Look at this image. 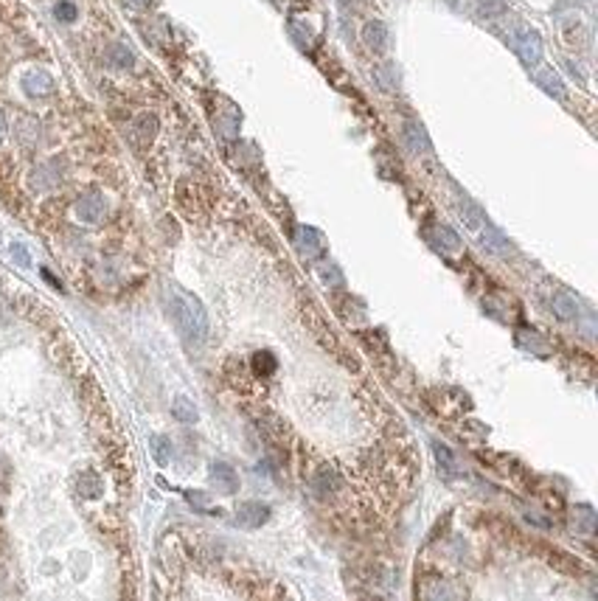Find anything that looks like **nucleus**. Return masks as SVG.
Here are the masks:
<instances>
[{"label": "nucleus", "mask_w": 598, "mask_h": 601, "mask_svg": "<svg viewBox=\"0 0 598 601\" xmlns=\"http://www.w3.org/2000/svg\"><path fill=\"white\" fill-rule=\"evenodd\" d=\"M169 312H172V320L177 323V329L189 346H200L208 337V312H205L203 300L194 298L191 293L172 287L169 290Z\"/></svg>", "instance_id": "nucleus-1"}, {"label": "nucleus", "mask_w": 598, "mask_h": 601, "mask_svg": "<svg viewBox=\"0 0 598 601\" xmlns=\"http://www.w3.org/2000/svg\"><path fill=\"white\" fill-rule=\"evenodd\" d=\"M511 45H514L517 56H520L528 68L540 65V59H542V37H540V31H537V28H531V25L520 23V25L511 31Z\"/></svg>", "instance_id": "nucleus-2"}, {"label": "nucleus", "mask_w": 598, "mask_h": 601, "mask_svg": "<svg viewBox=\"0 0 598 601\" xmlns=\"http://www.w3.org/2000/svg\"><path fill=\"white\" fill-rule=\"evenodd\" d=\"M73 214H76V220H82L87 225H98L104 220V214H107V203H104V197L98 191H90V194L76 200Z\"/></svg>", "instance_id": "nucleus-3"}, {"label": "nucleus", "mask_w": 598, "mask_h": 601, "mask_svg": "<svg viewBox=\"0 0 598 601\" xmlns=\"http://www.w3.org/2000/svg\"><path fill=\"white\" fill-rule=\"evenodd\" d=\"M293 242H295L298 253L306 259V262H317V259L323 256V251H326L323 236H320L314 228H298V231H295V236H293Z\"/></svg>", "instance_id": "nucleus-4"}, {"label": "nucleus", "mask_w": 598, "mask_h": 601, "mask_svg": "<svg viewBox=\"0 0 598 601\" xmlns=\"http://www.w3.org/2000/svg\"><path fill=\"white\" fill-rule=\"evenodd\" d=\"M270 520V506L259 503V500H248L236 509V523L245 529H262Z\"/></svg>", "instance_id": "nucleus-5"}, {"label": "nucleus", "mask_w": 598, "mask_h": 601, "mask_svg": "<svg viewBox=\"0 0 598 601\" xmlns=\"http://www.w3.org/2000/svg\"><path fill=\"white\" fill-rule=\"evenodd\" d=\"M551 309H554V315H556L559 320H576V317L582 315V303H579V298H576L571 290H565V287H559V290L554 293Z\"/></svg>", "instance_id": "nucleus-6"}, {"label": "nucleus", "mask_w": 598, "mask_h": 601, "mask_svg": "<svg viewBox=\"0 0 598 601\" xmlns=\"http://www.w3.org/2000/svg\"><path fill=\"white\" fill-rule=\"evenodd\" d=\"M424 236H427V242H430L433 248H438V251H444V253L461 251V236H458L450 225H433V228L424 231Z\"/></svg>", "instance_id": "nucleus-7"}, {"label": "nucleus", "mask_w": 598, "mask_h": 601, "mask_svg": "<svg viewBox=\"0 0 598 601\" xmlns=\"http://www.w3.org/2000/svg\"><path fill=\"white\" fill-rule=\"evenodd\" d=\"M23 90H25L31 99L51 96V93H53V79H51L45 70H28V73L23 76Z\"/></svg>", "instance_id": "nucleus-8"}, {"label": "nucleus", "mask_w": 598, "mask_h": 601, "mask_svg": "<svg viewBox=\"0 0 598 601\" xmlns=\"http://www.w3.org/2000/svg\"><path fill=\"white\" fill-rule=\"evenodd\" d=\"M362 42H365V48L374 51V53L385 51V45H388V25H385L382 20H368V23L362 25Z\"/></svg>", "instance_id": "nucleus-9"}, {"label": "nucleus", "mask_w": 598, "mask_h": 601, "mask_svg": "<svg viewBox=\"0 0 598 601\" xmlns=\"http://www.w3.org/2000/svg\"><path fill=\"white\" fill-rule=\"evenodd\" d=\"M312 486H314L317 495H331V492H337V489H340V475H337V469H334L331 464L317 467V472L312 475Z\"/></svg>", "instance_id": "nucleus-10"}, {"label": "nucleus", "mask_w": 598, "mask_h": 601, "mask_svg": "<svg viewBox=\"0 0 598 601\" xmlns=\"http://www.w3.org/2000/svg\"><path fill=\"white\" fill-rule=\"evenodd\" d=\"M405 141H407V146H410L416 155H427V152H433V144H430V138H427L424 127H421V124H416V121H407V124H405Z\"/></svg>", "instance_id": "nucleus-11"}, {"label": "nucleus", "mask_w": 598, "mask_h": 601, "mask_svg": "<svg viewBox=\"0 0 598 601\" xmlns=\"http://www.w3.org/2000/svg\"><path fill=\"white\" fill-rule=\"evenodd\" d=\"M211 481H214L222 492H228V495H234V492L239 489V478H236L234 467H228V464H222V461H214V464H211Z\"/></svg>", "instance_id": "nucleus-12"}, {"label": "nucleus", "mask_w": 598, "mask_h": 601, "mask_svg": "<svg viewBox=\"0 0 598 601\" xmlns=\"http://www.w3.org/2000/svg\"><path fill=\"white\" fill-rule=\"evenodd\" d=\"M132 129H135L138 144H141V146H146V144H152V141H155V135H158V118H155L152 113H144V115H138V118H135Z\"/></svg>", "instance_id": "nucleus-13"}, {"label": "nucleus", "mask_w": 598, "mask_h": 601, "mask_svg": "<svg viewBox=\"0 0 598 601\" xmlns=\"http://www.w3.org/2000/svg\"><path fill=\"white\" fill-rule=\"evenodd\" d=\"M534 79H537V84H540L545 93H551V96H556V99H565V84H562V79H559V73H556V70H551V68H540Z\"/></svg>", "instance_id": "nucleus-14"}, {"label": "nucleus", "mask_w": 598, "mask_h": 601, "mask_svg": "<svg viewBox=\"0 0 598 601\" xmlns=\"http://www.w3.org/2000/svg\"><path fill=\"white\" fill-rule=\"evenodd\" d=\"M317 276H320V281H323L326 287H331V290H343V287H345V276L340 273V267H337L334 262H320V265H317Z\"/></svg>", "instance_id": "nucleus-15"}, {"label": "nucleus", "mask_w": 598, "mask_h": 601, "mask_svg": "<svg viewBox=\"0 0 598 601\" xmlns=\"http://www.w3.org/2000/svg\"><path fill=\"white\" fill-rule=\"evenodd\" d=\"M461 217H464V225H466L469 231H481V228H486V217H483V211H481L475 203H469L466 197H464V203H461Z\"/></svg>", "instance_id": "nucleus-16"}, {"label": "nucleus", "mask_w": 598, "mask_h": 601, "mask_svg": "<svg viewBox=\"0 0 598 601\" xmlns=\"http://www.w3.org/2000/svg\"><path fill=\"white\" fill-rule=\"evenodd\" d=\"M250 365H253V374H256V377H273V374L279 371V360H276L270 351H256L253 360H250Z\"/></svg>", "instance_id": "nucleus-17"}, {"label": "nucleus", "mask_w": 598, "mask_h": 601, "mask_svg": "<svg viewBox=\"0 0 598 601\" xmlns=\"http://www.w3.org/2000/svg\"><path fill=\"white\" fill-rule=\"evenodd\" d=\"M172 413H174V419H177V422H183V424H194V422L200 419V413H197L194 402H191V399H186V396H177V399L172 402Z\"/></svg>", "instance_id": "nucleus-18"}, {"label": "nucleus", "mask_w": 598, "mask_h": 601, "mask_svg": "<svg viewBox=\"0 0 598 601\" xmlns=\"http://www.w3.org/2000/svg\"><path fill=\"white\" fill-rule=\"evenodd\" d=\"M107 62H110V65H115V68H132L135 56H132V51H129L127 45H121V42H110V45H107Z\"/></svg>", "instance_id": "nucleus-19"}, {"label": "nucleus", "mask_w": 598, "mask_h": 601, "mask_svg": "<svg viewBox=\"0 0 598 601\" xmlns=\"http://www.w3.org/2000/svg\"><path fill=\"white\" fill-rule=\"evenodd\" d=\"M149 450H152V458L158 467H166L172 461V441L166 436H152L149 438Z\"/></svg>", "instance_id": "nucleus-20"}, {"label": "nucleus", "mask_w": 598, "mask_h": 601, "mask_svg": "<svg viewBox=\"0 0 598 601\" xmlns=\"http://www.w3.org/2000/svg\"><path fill=\"white\" fill-rule=\"evenodd\" d=\"M79 492H82L84 498H98V495H101V478H98L96 472H84V475L79 478Z\"/></svg>", "instance_id": "nucleus-21"}, {"label": "nucleus", "mask_w": 598, "mask_h": 601, "mask_svg": "<svg viewBox=\"0 0 598 601\" xmlns=\"http://www.w3.org/2000/svg\"><path fill=\"white\" fill-rule=\"evenodd\" d=\"M576 526H579L587 537H593V534H596V512H593L590 506L576 509Z\"/></svg>", "instance_id": "nucleus-22"}, {"label": "nucleus", "mask_w": 598, "mask_h": 601, "mask_svg": "<svg viewBox=\"0 0 598 601\" xmlns=\"http://www.w3.org/2000/svg\"><path fill=\"white\" fill-rule=\"evenodd\" d=\"M506 0H478V14L481 17H500L506 11Z\"/></svg>", "instance_id": "nucleus-23"}, {"label": "nucleus", "mask_w": 598, "mask_h": 601, "mask_svg": "<svg viewBox=\"0 0 598 601\" xmlns=\"http://www.w3.org/2000/svg\"><path fill=\"white\" fill-rule=\"evenodd\" d=\"M53 14H56V20H62V23H73L76 20V6L70 3V0H59L56 6H53Z\"/></svg>", "instance_id": "nucleus-24"}, {"label": "nucleus", "mask_w": 598, "mask_h": 601, "mask_svg": "<svg viewBox=\"0 0 598 601\" xmlns=\"http://www.w3.org/2000/svg\"><path fill=\"white\" fill-rule=\"evenodd\" d=\"M433 453H435L438 464H441L447 472H455V458H452V453H450L444 444H433Z\"/></svg>", "instance_id": "nucleus-25"}, {"label": "nucleus", "mask_w": 598, "mask_h": 601, "mask_svg": "<svg viewBox=\"0 0 598 601\" xmlns=\"http://www.w3.org/2000/svg\"><path fill=\"white\" fill-rule=\"evenodd\" d=\"M11 253H14V259H17V262H20L23 267H28V265H31V259H28V253H25V248H20V245H14V248H11Z\"/></svg>", "instance_id": "nucleus-26"}, {"label": "nucleus", "mask_w": 598, "mask_h": 601, "mask_svg": "<svg viewBox=\"0 0 598 601\" xmlns=\"http://www.w3.org/2000/svg\"><path fill=\"white\" fill-rule=\"evenodd\" d=\"M124 6L132 11H144V8H149V0H124Z\"/></svg>", "instance_id": "nucleus-27"}, {"label": "nucleus", "mask_w": 598, "mask_h": 601, "mask_svg": "<svg viewBox=\"0 0 598 601\" xmlns=\"http://www.w3.org/2000/svg\"><path fill=\"white\" fill-rule=\"evenodd\" d=\"M6 478H8V464H6V458L0 455V483H6Z\"/></svg>", "instance_id": "nucleus-28"}, {"label": "nucleus", "mask_w": 598, "mask_h": 601, "mask_svg": "<svg viewBox=\"0 0 598 601\" xmlns=\"http://www.w3.org/2000/svg\"><path fill=\"white\" fill-rule=\"evenodd\" d=\"M6 129H8V124H6V115H3V110H0V141L6 138Z\"/></svg>", "instance_id": "nucleus-29"}]
</instances>
